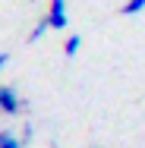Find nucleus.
Wrapping results in <instances>:
<instances>
[{"instance_id": "obj_1", "label": "nucleus", "mask_w": 145, "mask_h": 148, "mask_svg": "<svg viewBox=\"0 0 145 148\" xmlns=\"http://www.w3.org/2000/svg\"><path fill=\"white\" fill-rule=\"evenodd\" d=\"M22 107H25V101L19 98V91L13 88V85H0V114L13 117V114H19Z\"/></svg>"}, {"instance_id": "obj_2", "label": "nucleus", "mask_w": 145, "mask_h": 148, "mask_svg": "<svg viewBox=\"0 0 145 148\" xmlns=\"http://www.w3.org/2000/svg\"><path fill=\"white\" fill-rule=\"evenodd\" d=\"M47 22H51V29L63 32L69 25V13H66V0H51L47 3Z\"/></svg>"}, {"instance_id": "obj_3", "label": "nucleus", "mask_w": 145, "mask_h": 148, "mask_svg": "<svg viewBox=\"0 0 145 148\" xmlns=\"http://www.w3.org/2000/svg\"><path fill=\"white\" fill-rule=\"evenodd\" d=\"M0 148H25V142L13 129H0Z\"/></svg>"}, {"instance_id": "obj_4", "label": "nucleus", "mask_w": 145, "mask_h": 148, "mask_svg": "<svg viewBox=\"0 0 145 148\" xmlns=\"http://www.w3.org/2000/svg\"><path fill=\"white\" fill-rule=\"evenodd\" d=\"M79 51H82V35H69V38H66V44H63V54L73 60Z\"/></svg>"}, {"instance_id": "obj_5", "label": "nucleus", "mask_w": 145, "mask_h": 148, "mask_svg": "<svg viewBox=\"0 0 145 148\" xmlns=\"http://www.w3.org/2000/svg\"><path fill=\"white\" fill-rule=\"evenodd\" d=\"M47 32H51V22H47V16H44V19H38V25L32 29V35H29V44H35V41H41V38H44Z\"/></svg>"}, {"instance_id": "obj_6", "label": "nucleus", "mask_w": 145, "mask_h": 148, "mask_svg": "<svg viewBox=\"0 0 145 148\" xmlns=\"http://www.w3.org/2000/svg\"><path fill=\"white\" fill-rule=\"evenodd\" d=\"M145 10V0H126L123 6H120V16H136V13H142Z\"/></svg>"}, {"instance_id": "obj_7", "label": "nucleus", "mask_w": 145, "mask_h": 148, "mask_svg": "<svg viewBox=\"0 0 145 148\" xmlns=\"http://www.w3.org/2000/svg\"><path fill=\"white\" fill-rule=\"evenodd\" d=\"M32 129H35L32 123H25V126H22V136H19V139H22L25 145H29V142H32Z\"/></svg>"}, {"instance_id": "obj_8", "label": "nucleus", "mask_w": 145, "mask_h": 148, "mask_svg": "<svg viewBox=\"0 0 145 148\" xmlns=\"http://www.w3.org/2000/svg\"><path fill=\"white\" fill-rule=\"evenodd\" d=\"M6 63H10V54H0V73L6 69Z\"/></svg>"}]
</instances>
